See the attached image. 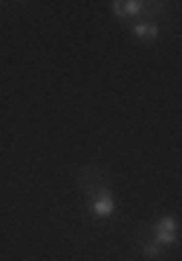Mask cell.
Wrapping results in <instances>:
<instances>
[{"label":"cell","mask_w":182,"mask_h":261,"mask_svg":"<svg viewBox=\"0 0 182 261\" xmlns=\"http://www.w3.org/2000/svg\"><path fill=\"white\" fill-rule=\"evenodd\" d=\"M90 192V212L96 215V218H110L113 215V209H116V200H113V195H110L104 186H99V189H87Z\"/></svg>","instance_id":"6da1fadb"},{"label":"cell","mask_w":182,"mask_h":261,"mask_svg":"<svg viewBox=\"0 0 182 261\" xmlns=\"http://www.w3.org/2000/svg\"><path fill=\"white\" fill-rule=\"evenodd\" d=\"M176 241V221L173 218H162L154 229V244L162 250V247H171Z\"/></svg>","instance_id":"7a4b0ae2"},{"label":"cell","mask_w":182,"mask_h":261,"mask_svg":"<svg viewBox=\"0 0 182 261\" xmlns=\"http://www.w3.org/2000/svg\"><path fill=\"white\" fill-rule=\"evenodd\" d=\"M113 12L118 18H130V15H154L156 9H150L147 3H139V0H122V3H113Z\"/></svg>","instance_id":"3957f363"},{"label":"cell","mask_w":182,"mask_h":261,"mask_svg":"<svg viewBox=\"0 0 182 261\" xmlns=\"http://www.w3.org/2000/svg\"><path fill=\"white\" fill-rule=\"evenodd\" d=\"M133 35H136L139 41H156V38H159V27L150 23V20H142V23L133 27Z\"/></svg>","instance_id":"277c9868"}]
</instances>
